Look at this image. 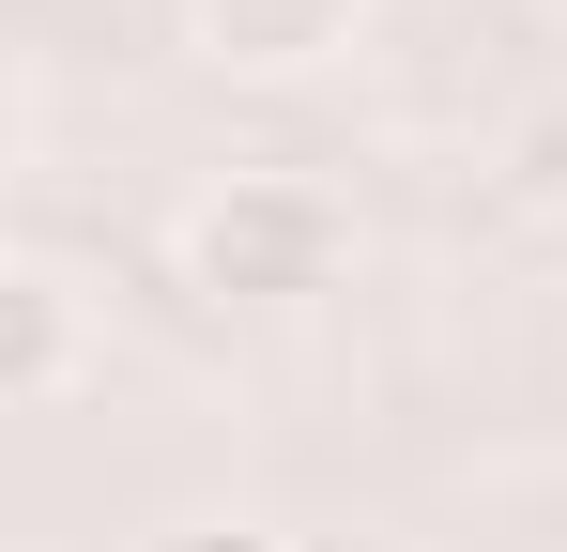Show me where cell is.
<instances>
[{
    "mask_svg": "<svg viewBox=\"0 0 567 552\" xmlns=\"http://www.w3.org/2000/svg\"><path fill=\"white\" fill-rule=\"evenodd\" d=\"M338 262H353V215L291 170H230L185 215V292L215 307H307V292H338Z\"/></svg>",
    "mask_w": 567,
    "mask_h": 552,
    "instance_id": "1",
    "label": "cell"
},
{
    "mask_svg": "<svg viewBox=\"0 0 567 552\" xmlns=\"http://www.w3.org/2000/svg\"><path fill=\"white\" fill-rule=\"evenodd\" d=\"M185 16L230 78H307V62H338L369 31V0H185Z\"/></svg>",
    "mask_w": 567,
    "mask_h": 552,
    "instance_id": "2",
    "label": "cell"
},
{
    "mask_svg": "<svg viewBox=\"0 0 567 552\" xmlns=\"http://www.w3.org/2000/svg\"><path fill=\"white\" fill-rule=\"evenodd\" d=\"M78 276L62 262H0V399H62L78 384Z\"/></svg>",
    "mask_w": 567,
    "mask_h": 552,
    "instance_id": "3",
    "label": "cell"
},
{
    "mask_svg": "<svg viewBox=\"0 0 567 552\" xmlns=\"http://www.w3.org/2000/svg\"><path fill=\"white\" fill-rule=\"evenodd\" d=\"M506 200H522V215L567 200V108H522V123H506Z\"/></svg>",
    "mask_w": 567,
    "mask_h": 552,
    "instance_id": "4",
    "label": "cell"
},
{
    "mask_svg": "<svg viewBox=\"0 0 567 552\" xmlns=\"http://www.w3.org/2000/svg\"><path fill=\"white\" fill-rule=\"evenodd\" d=\"M138 552H291L277 522H246V507H185V522H154Z\"/></svg>",
    "mask_w": 567,
    "mask_h": 552,
    "instance_id": "5",
    "label": "cell"
},
{
    "mask_svg": "<svg viewBox=\"0 0 567 552\" xmlns=\"http://www.w3.org/2000/svg\"><path fill=\"white\" fill-rule=\"evenodd\" d=\"M553 16H567V0H553Z\"/></svg>",
    "mask_w": 567,
    "mask_h": 552,
    "instance_id": "6",
    "label": "cell"
}]
</instances>
